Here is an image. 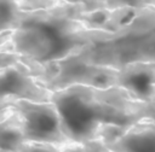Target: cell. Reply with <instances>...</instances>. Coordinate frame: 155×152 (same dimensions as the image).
Instances as JSON below:
<instances>
[{
    "mask_svg": "<svg viewBox=\"0 0 155 152\" xmlns=\"http://www.w3.org/2000/svg\"><path fill=\"white\" fill-rule=\"evenodd\" d=\"M62 129L71 142L99 140L108 127H128L148 121L145 101L134 99L121 88L99 89L73 86L52 92Z\"/></svg>",
    "mask_w": 155,
    "mask_h": 152,
    "instance_id": "obj_1",
    "label": "cell"
},
{
    "mask_svg": "<svg viewBox=\"0 0 155 152\" xmlns=\"http://www.w3.org/2000/svg\"><path fill=\"white\" fill-rule=\"evenodd\" d=\"M82 6L63 4L50 10L23 11L18 27L0 39V49L25 62L46 66L81 51L87 43V29L76 19Z\"/></svg>",
    "mask_w": 155,
    "mask_h": 152,
    "instance_id": "obj_2",
    "label": "cell"
},
{
    "mask_svg": "<svg viewBox=\"0 0 155 152\" xmlns=\"http://www.w3.org/2000/svg\"><path fill=\"white\" fill-rule=\"evenodd\" d=\"M98 30H87L88 43L76 53L93 65L120 69L155 63V7L104 10Z\"/></svg>",
    "mask_w": 155,
    "mask_h": 152,
    "instance_id": "obj_3",
    "label": "cell"
},
{
    "mask_svg": "<svg viewBox=\"0 0 155 152\" xmlns=\"http://www.w3.org/2000/svg\"><path fill=\"white\" fill-rule=\"evenodd\" d=\"M115 77L116 69L90 64L75 52L59 62L44 66V75L36 81L50 92H58L73 86L114 88Z\"/></svg>",
    "mask_w": 155,
    "mask_h": 152,
    "instance_id": "obj_4",
    "label": "cell"
},
{
    "mask_svg": "<svg viewBox=\"0 0 155 152\" xmlns=\"http://www.w3.org/2000/svg\"><path fill=\"white\" fill-rule=\"evenodd\" d=\"M12 107L22 117L25 142L48 145L71 142L62 129L61 117L53 103L16 100Z\"/></svg>",
    "mask_w": 155,
    "mask_h": 152,
    "instance_id": "obj_5",
    "label": "cell"
},
{
    "mask_svg": "<svg viewBox=\"0 0 155 152\" xmlns=\"http://www.w3.org/2000/svg\"><path fill=\"white\" fill-rule=\"evenodd\" d=\"M40 70L27 64L8 66L0 70V98L10 100H29L48 103L52 92L39 84Z\"/></svg>",
    "mask_w": 155,
    "mask_h": 152,
    "instance_id": "obj_6",
    "label": "cell"
},
{
    "mask_svg": "<svg viewBox=\"0 0 155 152\" xmlns=\"http://www.w3.org/2000/svg\"><path fill=\"white\" fill-rule=\"evenodd\" d=\"M105 146L114 152H155V122L133 123L124 128Z\"/></svg>",
    "mask_w": 155,
    "mask_h": 152,
    "instance_id": "obj_7",
    "label": "cell"
},
{
    "mask_svg": "<svg viewBox=\"0 0 155 152\" xmlns=\"http://www.w3.org/2000/svg\"><path fill=\"white\" fill-rule=\"evenodd\" d=\"M24 142L23 121L21 115L13 109L6 118L0 121V150L18 152Z\"/></svg>",
    "mask_w": 155,
    "mask_h": 152,
    "instance_id": "obj_8",
    "label": "cell"
},
{
    "mask_svg": "<svg viewBox=\"0 0 155 152\" xmlns=\"http://www.w3.org/2000/svg\"><path fill=\"white\" fill-rule=\"evenodd\" d=\"M22 11H40V10H50L57 7L59 5L67 4L61 0H18Z\"/></svg>",
    "mask_w": 155,
    "mask_h": 152,
    "instance_id": "obj_9",
    "label": "cell"
},
{
    "mask_svg": "<svg viewBox=\"0 0 155 152\" xmlns=\"http://www.w3.org/2000/svg\"><path fill=\"white\" fill-rule=\"evenodd\" d=\"M21 64H27V65H31L36 69L40 70L41 75L39 77L42 76L44 74V66L41 65H35V64H31V63H28L25 62L23 58H21L19 55L15 54V53H11L8 51H4V49H0V70L5 69V68H8V66H15V65H21ZM38 77V78H39ZM36 78V80H38Z\"/></svg>",
    "mask_w": 155,
    "mask_h": 152,
    "instance_id": "obj_10",
    "label": "cell"
},
{
    "mask_svg": "<svg viewBox=\"0 0 155 152\" xmlns=\"http://www.w3.org/2000/svg\"><path fill=\"white\" fill-rule=\"evenodd\" d=\"M155 7V0H105L104 8L115 10L121 7Z\"/></svg>",
    "mask_w": 155,
    "mask_h": 152,
    "instance_id": "obj_11",
    "label": "cell"
},
{
    "mask_svg": "<svg viewBox=\"0 0 155 152\" xmlns=\"http://www.w3.org/2000/svg\"><path fill=\"white\" fill-rule=\"evenodd\" d=\"M22 12L19 14L7 13V12H0V39L5 34H7L10 31H13L18 27L19 19H21V16H22Z\"/></svg>",
    "mask_w": 155,
    "mask_h": 152,
    "instance_id": "obj_12",
    "label": "cell"
},
{
    "mask_svg": "<svg viewBox=\"0 0 155 152\" xmlns=\"http://www.w3.org/2000/svg\"><path fill=\"white\" fill-rule=\"evenodd\" d=\"M61 1L71 4V5L82 6L85 12H91V11H96L99 8H104L105 0H61Z\"/></svg>",
    "mask_w": 155,
    "mask_h": 152,
    "instance_id": "obj_13",
    "label": "cell"
},
{
    "mask_svg": "<svg viewBox=\"0 0 155 152\" xmlns=\"http://www.w3.org/2000/svg\"><path fill=\"white\" fill-rule=\"evenodd\" d=\"M84 144V152H114L105 146V144L101 140L86 141Z\"/></svg>",
    "mask_w": 155,
    "mask_h": 152,
    "instance_id": "obj_14",
    "label": "cell"
},
{
    "mask_svg": "<svg viewBox=\"0 0 155 152\" xmlns=\"http://www.w3.org/2000/svg\"><path fill=\"white\" fill-rule=\"evenodd\" d=\"M12 104H13V100L0 98V121H2L4 118H6L13 111Z\"/></svg>",
    "mask_w": 155,
    "mask_h": 152,
    "instance_id": "obj_15",
    "label": "cell"
},
{
    "mask_svg": "<svg viewBox=\"0 0 155 152\" xmlns=\"http://www.w3.org/2000/svg\"><path fill=\"white\" fill-rule=\"evenodd\" d=\"M147 105V115H148V121L155 122V99L150 101H145Z\"/></svg>",
    "mask_w": 155,
    "mask_h": 152,
    "instance_id": "obj_16",
    "label": "cell"
},
{
    "mask_svg": "<svg viewBox=\"0 0 155 152\" xmlns=\"http://www.w3.org/2000/svg\"><path fill=\"white\" fill-rule=\"evenodd\" d=\"M0 152H7V151H4V150H0Z\"/></svg>",
    "mask_w": 155,
    "mask_h": 152,
    "instance_id": "obj_17",
    "label": "cell"
}]
</instances>
